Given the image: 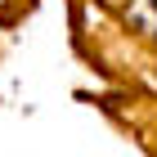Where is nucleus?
<instances>
[{
  "instance_id": "obj_1",
  "label": "nucleus",
  "mask_w": 157,
  "mask_h": 157,
  "mask_svg": "<svg viewBox=\"0 0 157 157\" xmlns=\"http://www.w3.org/2000/svg\"><path fill=\"white\" fill-rule=\"evenodd\" d=\"M126 18H130L135 27H144L148 36H157V0H135Z\"/></svg>"
}]
</instances>
